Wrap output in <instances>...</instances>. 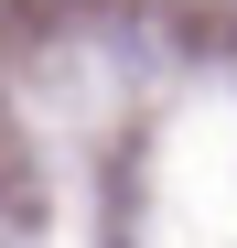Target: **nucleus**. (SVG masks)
Segmentation results:
<instances>
[]
</instances>
